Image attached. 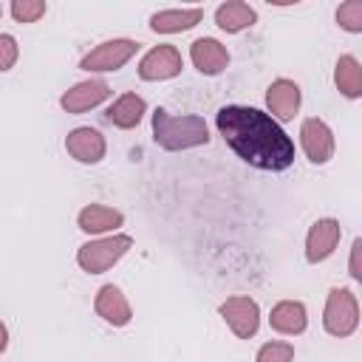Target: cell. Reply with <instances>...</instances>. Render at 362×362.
Listing matches in <instances>:
<instances>
[{"label": "cell", "mask_w": 362, "mask_h": 362, "mask_svg": "<svg viewBox=\"0 0 362 362\" xmlns=\"http://www.w3.org/2000/svg\"><path fill=\"white\" fill-rule=\"evenodd\" d=\"M122 221H124V218H122L119 209H110V206H102V204L85 206V209L79 212V218H76L79 229L88 232V235H99V232L116 229V226H122Z\"/></svg>", "instance_id": "cell-19"}, {"label": "cell", "mask_w": 362, "mask_h": 362, "mask_svg": "<svg viewBox=\"0 0 362 362\" xmlns=\"http://www.w3.org/2000/svg\"><path fill=\"white\" fill-rule=\"evenodd\" d=\"M6 345H8V331H6V325L0 322V354L6 351Z\"/></svg>", "instance_id": "cell-26"}, {"label": "cell", "mask_w": 362, "mask_h": 362, "mask_svg": "<svg viewBox=\"0 0 362 362\" xmlns=\"http://www.w3.org/2000/svg\"><path fill=\"white\" fill-rule=\"evenodd\" d=\"M300 144H303L308 161H314V164H325L334 156V133L317 116H311V119L303 122V127H300Z\"/></svg>", "instance_id": "cell-8"}, {"label": "cell", "mask_w": 362, "mask_h": 362, "mask_svg": "<svg viewBox=\"0 0 362 362\" xmlns=\"http://www.w3.org/2000/svg\"><path fill=\"white\" fill-rule=\"evenodd\" d=\"M201 17H204V8H167L150 17V28L158 34H178V31L198 25Z\"/></svg>", "instance_id": "cell-15"}, {"label": "cell", "mask_w": 362, "mask_h": 362, "mask_svg": "<svg viewBox=\"0 0 362 362\" xmlns=\"http://www.w3.org/2000/svg\"><path fill=\"white\" fill-rule=\"evenodd\" d=\"M184 68V59L178 54L175 45H156L150 48L141 62H139V76L147 82H161V79H173L178 76Z\"/></svg>", "instance_id": "cell-5"}, {"label": "cell", "mask_w": 362, "mask_h": 362, "mask_svg": "<svg viewBox=\"0 0 362 362\" xmlns=\"http://www.w3.org/2000/svg\"><path fill=\"white\" fill-rule=\"evenodd\" d=\"M189 57H192L195 68H198L201 74H206V76L221 74V71L226 68V62H229L226 48H223L218 40H212V37H201V40H195L192 48H189Z\"/></svg>", "instance_id": "cell-14"}, {"label": "cell", "mask_w": 362, "mask_h": 362, "mask_svg": "<svg viewBox=\"0 0 362 362\" xmlns=\"http://www.w3.org/2000/svg\"><path fill=\"white\" fill-rule=\"evenodd\" d=\"M337 23L351 31V34H359L362 31V0H348L337 8Z\"/></svg>", "instance_id": "cell-21"}, {"label": "cell", "mask_w": 362, "mask_h": 362, "mask_svg": "<svg viewBox=\"0 0 362 362\" xmlns=\"http://www.w3.org/2000/svg\"><path fill=\"white\" fill-rule=\"evenodd\" d=\"M136 51H139V42H133V40H107V42L96 45L90 54H85L79 68H85V71H116Z\"/></svg>", "instance_id": "cell-7"}, {"label": "cell", "mask_w": 362, "mask_h": 362, "mask_svg": "<svg viewBox=\"0 0 362 362\" xmlns=\"http://www.w3.org/2000/svg\"><path fill=\"white\" fill-rule=\"evenodd\" d=\"M107 96H110V88H107L105 79H88V82H79L71 90H65L62 99H59V105L68 113H85V110L102 105Z\"/></svg>", "instance_id": "cell-9"}, {"label": "cell", "mask_w": 362, "mask_h": 362, "mask_svg": "<svg viewBox=\"0 0 362 362\" xmlns=\"http://www.w3.org/2000/svg\"><path fill=\"white\" fill-rule=\"evenodd\" d=\"M221 317L226 320V325L232 328L235 337L249 339L257 334L260 325V308L252 297H229L221 303Z\"/></svg>", "instance_id": "cell-6"}, {"label": "cell", "mask_w": 362, "mask_h": 362, "mask_svg": "<svg viewBox=\"0 0 362 362\" xmlns=\"http://www.w3.org/2000/svg\"><path fill=\"white\" fill-rule=\"evenodd\" d=\"M291 359H294V348L288 342H266L255 356V362H291Z\"/></svg>", "instance_id": "cell-23"}, {"label": "cell", "mask_w": 362, "mask_h": 362, "mask_svg": "<svg viewBox=\"0 0 362 362\" xmlns=\"http://www.w3.org/2000/svg\"><path fill=\"white\" fill-rule=\"evenodd\" d=\"M93 308H96V314H99L105 322H110V325H127L130 317H133L127 297H124L122 288H116L113 283H107V286L99 288Z\"/></svg>", "instance_id": "cell-13"}, {"label": "cell", "mask_w": 362, "mask_h": 362, "mask_svg": "<svg viewBox=\"0 0 362 362\" xmlns=\"http://www.w3.org/2000/svg\"><path fill=\"white\" fill-rule=\"evenodd\" d=\"M266 107H269L272 116L280 119V122L294 119V113H297V107H300V88H297V82H291V79H277V82H272L269 90H266Z\"/></svg>", "instance_id": "cell-12"}, {"label": "cell", "mask_w": 362, "mask_h": 362, "mask_svg": "<svg viewBox=\"0 0 362 362\" xmlns=\"http://www.w3.org/2000/svg\"><path fill=\"white\" fill-rule=\"evenodd\" d=\"M153 139L164 150H187L209 141V127L201 116H170L164 107L153 113Z\"/></svg>", "instance_id": "cell-2"}, {"label": "cell", "mask_w": 362, "mask_h": 362, "mask_svg": "<svg viewBox=\"0 0 362 362\" xmlns=\"http://www.w3.org/2000/svg\"><path fill=\"white\" fill-rule=\"evenodd\" d=\"M130 246H133V238H130V235L99 238V240H90V243L79 246L76 263H79L88 274H99V272H107Z\"/></svg>", "instance_id": "cell-4"}, {"label": "cell", "mask_w": 362, "mask_h": 362, "mask_svg": "<svg viewBox=\"0 0 362 362\" xmlns=\"http://www.w3.org/2000/svg\"><path fill=\"white\" fill-rule=\"evenodd\" d=\"M359 252H362V240H354L351 246V277L362 280V269H359Z\"/></svg>", "instance_id": "cell-25"}, {"label": "cell", "mask_w": 362, "mask_h": 362, "mask_svg": "<svg viewBox=\"0 0 362 362\" xmlns=\"http://www.w3.org/2000/svg\"><path fill=\"white\" fill-rule=\"evenodd\" d=\"M17 62V40L11 34H0V71H8Z\"/></svg>", "instance_id": "cell-24"}, {"label": "cell", "mask_w": 362, "mask_h": 362, "mask_svg": "<svg viewBox=\"0 0 362 362\" xmlns=\"http://www.w3.org/2000/svg\"><path fill=\"white\" fill-rule=\"evenodd\" d=\"M334 82H337L339 93H342V96H348V99H356V96L362 93V68H359L356 57L345 54V57H339V59H337Z\"/></svg>", "instance_id": "cell-20"}, {"label": "cell", "mask_w": 362, "mask_h": 362, "mask_svg": "<svg viewBox=\"0 0 362 362\" xmlns=\"http://www.w3.org/2000/svg\"><path fill=\"white\" fill-rule=\"evenodd\" d=\"M269 322H272V328L277 334H303L305 331V322H308L305 305L297 303V300H283V303H277L272 308Z\"/></svg>", "instance_id": "cell-16"}, {"label": "cell", "mask_w": 362, "mask_h": 362, "mask_svg": "<svg viewBox=\"0 0 362 362\" xmlns=\"http://www.w3.org/2000/svg\"><path fill=\"white\" fill-rule=\"evenodd\" d=\"M215 124L226 144L252 167L280 173L291 167L294 161V141L286 136V130L263 110L243 107V105H226L218 110Z\"/></svg>", "instance_id": "cell-1"}, {"label": "cell", "mask_w": 362, "mask_h": 362, "mask_svg": "<svg viewBox=\"0 0 362 362\" xmlns=\"http://www.w3.org/2000/svg\"><path fill=\"white\" fill-rule=\"evenodd\" d=\"M255 20H257L255 8H252L249 3H240V0H229V3H223V6L215 8V23H218V28H223V31H229V34L255 25Z\"/></svg>", "instance_id": "cell-17"}, {"label": "cell", "mask_w": 362, "mask_h": 362, "mask_svg": "<svg viewBox=\"0 0 362 362\" xmlns=\"http://www.w3.org/2000/svg\"><path fill=\"white\" fill-rule=\"evenodd\" d=\"M0 14H3V8H0Z\"/></svg>", "instance_id": "cell-27"}, {"label": "cell", "mask_w": 362, "mask_h": 362, "mask_svg": "<svg viewBox=\"0 0 362 362\" xmlns=\"http://www.w3.org/2000/svg\"><path fill=\"white\" fill-rule=\"evenodd\" d=\"M339 235H342V229H339V223H337L334 218L317 221V223L308 229V238H305V257H308V263L325 260V257L337 249Z\"/></svg>", "instance_id": "cell-10"}, {"label": "cell", "mask_w": 362, "mask_h": 362, "mask_svg": "<svg viewBox=\"0 0 362 362\" xmlns=\"http://www.w3.org/2000/svg\"><path fill=\"white\" fill-rule=\"evenodd\" d=\"M359 322V305L351 288H331L322 311V325L331 337H351Z\"/></svg>", "instance_id": "cell-3"}, {"label": "cell", "mask_w": 362, "mask_h": 362, "mask_svg": "<svg viewBox=\"0 0 362 362\" xmlns=\"http://www.w3.org/2000/svg\"><path fill=\"white\" fill-rule=\"evenodd\" d=\"M65 150L82 164H96L105 156V136L96 127H76L68 133Z\"/></svg>", "instance_id": "cell-11"}, {"label": "cell", "mask_w": 362, "mask_h": 362, "mask_svg": "<svg viewBox=\"0 0 362 362\" xmlns=\"http://www.w3.org/2000/svg\"><path fill=\"white\" fill-rule=\"evenodd\" d=\"M11 14L17 23H37L45 14V3L42 0H14Z\"/></svg>", "instance_id": "cell-22"}, {"label": "cell", "mask_w": 362, "mask_h": 362, "mask_svg": "<svg viewBox=\"0 0 362 362\" xmlns=\"http://www.w3.org/2000/svg\"><path fill=\"white\" fill-rule=\"evenodd\" d=\"M144 110H147V105H144L141 96L124 93V96H119V99L107 107V122L116 124V127H122V130H130V127H136V124L141 122Z\"/></svg>", "instance_id": "cell-18"}]
</instances>
